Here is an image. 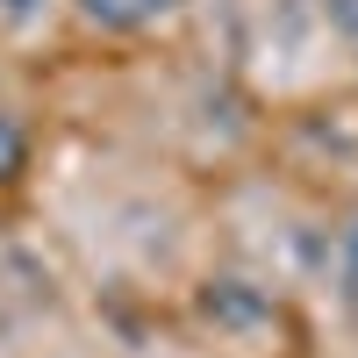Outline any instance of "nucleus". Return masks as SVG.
Here are the masks:
<instances>
[{
	"label": "nucleus",
	"instance_id": "1",
	"mask_svg": "<svg viewBox=\"0 0 358 358\" xmlns=\"http://www.w3.org/2000/svg\"><path fill=\"white\" fill-rule=\"evenodd\" d=\"M86 22H101V29H143L158 8H172V0H79Z\"/></svg>",
	"mask_w": 358,
	"mask_h": 358
},
{
	"label": "nucleus",
	"instance_id": "3",
	"mask_svg": "<svg viewBox=\"0 0 358 358\" xmlns=\"http://www.w3.org/2000/svg\"><path fill=\"white\" fill-rule=\"evenodd\" d=\"M0 8H8V15H29V8H36V0H0Z\"/></svg>",
	"mask_w": 358,
	"mask_h": 358
},
{
	"label": "nucleus",
	"instance_id": "2",
	"mask_svg": "<svg viewBox=\"0 0 358 358\" xmlns=\"http://www.w3.org/2000/svg\"><path fill=\"white\" fill-rule=\"evenodd\" d=\"M8 172H22V129L0 115V179H8Z\"/></svg>",
	"mask_w": 358,
	"mask_h": 358
}]
</instances>
